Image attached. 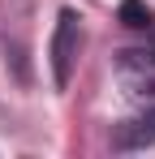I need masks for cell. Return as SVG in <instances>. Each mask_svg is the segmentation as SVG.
Returning a JSON list of instances; mask_svg holds the SVG:
<instances>
[{
  "label": "cell",
  "mask_w": 155,
  "mask_h": 159,
  "mask_svg": "<svg viewBox=\"0 0 155 159\" xmlns=\"http://www.w3.org/2000/svg\"><path fill=\"white\" fill-rule=\"evenodd\" d=\"M116 82L134 103L155 107V48L142 52V48H129V52L116 56Z\"/></svg>",
  "instance_id": "cell-1"
},
{
  "label": "cell",
  "mask_w": 155,
  "mask_h": 159,
  "mask_svg": "<svg viewBox=\"0 0 155 159\" xmlns=\"http://www.w3.org/2000/svg\"><path fill=\"white\" fill-rule=\"evenodd\" d=\"M78 48H82V26H78L73 9H60L56 17V34H52V82L65 90L78 65Z\"/></svg>",
  "instance_id": "cell-2"
},
{
  "label": "cell",
  "mask_w": 155,
  "mask_h": 159,
  "mask_svg": "<svg viewBox=\"0 0 155 159\" xmlns=\"http://www.w3.org/2000/svg\"><path fill=\"white\" fill-rule=\"evenodd\" d=\"M112 142L121 151H138V146L155 142V107H147V116H138V120H125L121 129L112 133Z\"/></svg>",
  "instance_id": "cell-3"
},
{
  "label": "cell",
  "mask_w": 155,
  "mask_h": 159,
  "mask_svg": "<svg viewBox=\"0 0 155 159\" xmlns=\"http://www.w3.org/2000/svg\"><path fill=\"white\" fill-rule=\"evenodd\" d=\"M116 17H121V26H129V30H151L155 26V13L142 4V0H121Z\"/></svg>",
  "instance_id": "cell-4"
}]
</instances>
